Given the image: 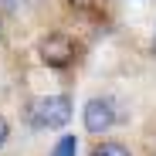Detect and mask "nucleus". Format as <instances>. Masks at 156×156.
<instances>
[{"instance_id":"nucleus-1","label":"nucleus","mask_w":156,"mask_h":156,"mask_svg":"<svg viewBox=\"0 0 156 156\" xmlns=\"http://www.w3.org/2000/svg\"><path fill=\"white\" fill-rule=\"evenodd\" d=\"M71 98L68 95H44L31 105V119L41 129H65L71 122Z\"/></svg>"},{"instance_id":"nucleus-2","label":"nucleus","mask_w":156,"mask_h":156,"mask_svg":"<svg viewBox=\"0 0 156 156\" xmlns=\"http://www.w3.org/2000/svg\"><path fill=\"white\" fill-rule=\"evenodd\" d=\"M37 58L48 65V68H68L75 61V41L68 34H48L41 44H37Z\"/></svg>"},{"instance_id":"nucleus-3","label":"nucleus","mask_w":156,"mask_h":156,"mask_svg":"<svg viewBox=\"0 0 156 156\" xmlns=\"http://www.w3.org/2000/svg\"><path fill=\"white\" fill-rule=\"evenodd\" d=\"M82 119H85V129L95 136L109 133V129L115 126V105L109 98H88L85 109H82Z\"/></svg>"},{"instance_id":"nucleus-4","label":"nucleus","mask_w":156,"mask_h":156,"mask_svg":"<svg viewBox=\"0 0 156 156\" xmlns=\"http://www.w3.org/2000/svg\"><path fill=\"white\" fill-rule=\"evenodd\" d=\"M92 156H133V153H129V146H122L115 139H105V143H98L92 149Z\"/></svg>"},{"instance_id":"nucleus-5","label":"nucleus","mask_w":156,"mask_h":156,"mask_svg":"<svg viewBox=\"0 0 156 156\" xmlns=\"http://www.w3.org/2000/svg\"><path fill=\"white\" fill-rule=\"evenodd\" d=\"M51 156H78V139L75 136H61L51 149Z\"/></svg>"},{"instance_id":"nucleus-6","label":"nucleus","mask_w":156,"mask_h":156,"mask_svg":"<svg viewBox=\"0 0 156 156\" xmlns=\"http://www.w3.org/2000/svg\"><path fill=\"white\" fill-rule=\"evenodd\" d=\"M7 136H10V126H7V119H4V115H0V146L7 143Z\"/></svg>"},{"instance_id":"nucleus-7","label":"nucleus","mask_w":156,"mask_h":156,"mask_svg":"<svg viewBox=\"0 0 156 156\" xmlns=\"http://www.w3.org/2000/svg\"><path fill=\"white\" fill-rule=\"evenodd\" d=\"M0 7H4V10H14V7H17V0H0Z\"/></svg>"},{"instance_id":"nucleus-8","label":"nucleus","mask_w":156,"mask_h":156,"mask_svg":"<svg viewBox=\"0 0 156 156\" xmlns=\"http://www.w3.org/2000/svg\"><path fill=\"white\" fill-rule=\"evenodd\" d=\"M153 51H156V37H153Z\"/></svg>"}]
</instances>
